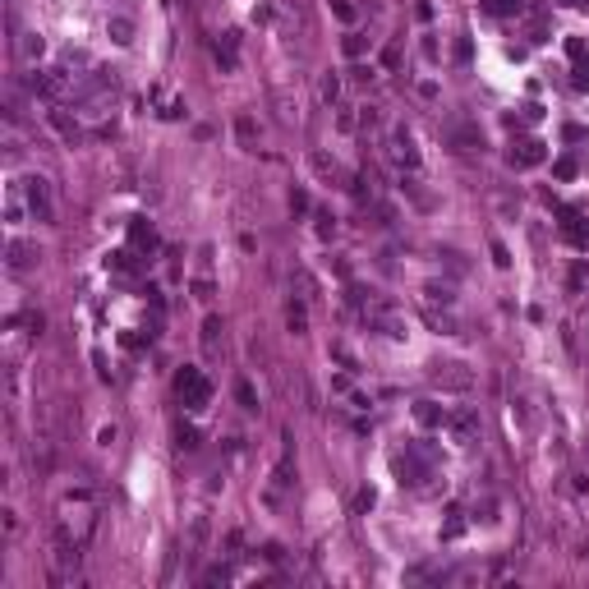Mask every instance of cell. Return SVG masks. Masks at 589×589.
I'll return each instance as SVG.
<instances>
[{
    "instance_id": "d6a6232c",
    "label": "cell",
    "mask_w": 589,
    "mask_h": 589,
    "mask_svg": "<svg viewBox=\"0 0 589 589\" xmlns=\"http://www.w3.org/2000/svg\"><path fill=\"white\" fill-rule=\"evenodd\" d=\"M23 56H42V37H28V42H23Z\"/></svg>"
},
{
    "instance_id": "3957f363",
    "label": "cell",
    "mask_w": 589,
    "mask_h": 589,
    "mask_svg": "<svg viewBox=\"0 0 589 589\" xmlns=\"http://www.w3.org/2000/svg\"><path fill=\"white\" fill-rule=\"evenodd\" d=\"M23 198H28V212L37 217V221H51V217H56V203H51V184L42 180V175H28V180H23Z\"/></svg>"
},
{
    "instance_id": "4dcf8cb0",
    "label": "cell",
    "mask_w": 589,
    "mask_h": 589,
    "mask_svg": "<svg viewBox=\"0 0 589 589\" xmlns=\"http://www.w3.org/2000/svg\"><path fill=\"white\" fill-rule=\"evenodd\" d=\"M571 175H576V162H571V157H561V162H557V180H571Z\"/></svg>"
},
{
    "instance_id": "d4e9b609",
    "label": "cell",
    "mask_w": 589,
    "mask_h": 589,
    "mask_svg": "<svg viewBox=\"0 0 589 589\" xmlns=\"http://www.w3.org/2000/svg\"><path fill=\"white\" fill-rule=\"evenodd\" d=\"M235 134H240V143H253V120L240 116V120H235Z\"/></svg>"
},
{
    "instance_id": "603a6c76",
    "label": "cell",
    "mask_w": 589,
    "mask_h": 589,
    "mask_svg": "<svg viewBox=\"0 0 589 589\" xmlns=\"http://www.w3.org/2000/svg\"><path fill=\"white\" fill-rule=\"evenodd\" d=\"M571 74H576V87H580V92H589V60H585V56L576 60V69H571Z\"/></svg>"
},
{
    "instance_id": "30bf717a",
    "label": "cell",
    "mask_w": 589,
    "mask_h": 589,
    "mask_svg": "<svg viewBox=\"0 0 589 589\" xmlns=\"http://www.w3.org/2000/svg\"><path fill=\"white\" fill-rule=\"evenodd\" d=\"M32 258H37V249H32V244H23V240L5 244V262H10V272H28Z\"/></svg>"
},
{
    "instance_id": "9c48e42d",
    "label": "cell",
    "mask_w": 589,
    "mask_h": 589,
    "mask_svg": "<svg viewBox=\"0 0 589 589\" xmlns=\"http://www.w3.org/2000/svg\"><path fill=\"white\" fill-rule=\"evenodd\" d=\"M207 548V516H193L189 525V543H184V561H198Z\"/></svg>"
},
{
    "instance_id": "f1b7e54d",
    "label": "cell",
    "mask_w": 589,
    "mask_h": 589,
    "mask_svg": "<svg viewBox=\"0 0 589 589\" xmlns=\"http://www.w3.org/2000/svg\"><path fill=\"white\" fill-rule=\"evenodd\" d=\"M332 10H336V19L355 23V5H346V0H332Z\"/></svg>"
},
{
    "instance_id": "4fadbf2b",
    "label": "cell",
    "mask_w": 589,
    "mask_h": 589,
    "mask_svg": "<svg viewBox=\"0 0 589 589\" xmlns=\"http://www.w3.org/2000/svg\"><path fill=\"white\" fill-rule=\"evenodd\" d=\"M396 162L410 166V171H419V152H415V138H410V129H396Z\"/></svg>"
},
{
    "instance_id": "f546056e",
    "label": "cell",
    "mask_w": 589,
    "mask_h": 589,
    "mask_svg": "<svg viewBox=\"0 0 589 589\" xmlns=\"http://www.w3.org/2000/svg\"><path fill=\"white\" fill-rule=\"evenodd\" d=\"M290 207H295V212H309V193L295 189V193H290Z\"/></svg>"
},
{
    "instance_id": "9a60e30c",
    "label": "cell",
    "mask_w": 589,
    "mask_h": 589,
    "mask_svg": "<svg viewBox=\"0 0 589 589\" xmlns=\"http://www.w3.org/2000/svg\"><path fill=\"white\" fill-rule=\"evenodd\" d=\"M415 419H419L424 428H433V424H447V410H437L433 401H419V406H415Z\"/></svg>"
},
{
    "instance_id": "277c9868",
    "label": "cell",
    "mask_w": 589,
    "mask_h": 589,
    "mask_svg": "<svg viewBox=\"0 0 589 589\" xmlns=\"http://www.w3.org/2000/svg\"><path fill=\"white\" fill-rule=\"evenodd\" d=\"M396 470H401V483H424L428 479V465H424V456H419V447H406V451L396 456Z\"/></svg>"
},
{
    "instance_id": "52a82bcc",
    "label": "cell",
    "mask_w": 589,
    "mask_h": 589,
    "mask_svg": "<svg viewBox=\"0 0 589 589\" xmlns=\"http://www.w3.org/2000/svg\"><path fill=\"white\" fill-rule=\"evenodd\" d=\"M447 428L456 433V442H474L479 437V415L474 410H456V415H447Z\"/></svg>"
},
{
    "instance_id": "5b68a950",
    "label": "cell",
    "mask_w": 589,
    "mask_h": 589,
    "mask_svg": "<svg viewBox=\"0 0 589 589\" xmlns=\"http://www.w3.org/2000/svg\"><path fill=\"white\" fill-rule=\"evenodd\" d=\"M447 134H451L456 152H483V129H479V125H470V120H456Z\"/></svg>"
},
{
    "instance_id": "ba28073f",
    "label": "cell",
    "mask_w": 589,
    "mask_h": 589,
    "mask_svg": "<svg viewBox=\"0 0 589 589\" xmlns=\"http://www.w3.org/2000/svg\"><path fill=\"white\" fill-rule=\"evenodd\" d=\"M561 235L576 249H589V221H580V212H571V207H561Z\"/></svg>"
},
{
    "instance_id": "836d02e7",
    "label": "cell",
    "mask_w": 589,
    "mask_h": 589,
    "mask_svg": "<svg viewBox=\"0 0 589 589\" xmlns=\"http://www.w3.org/2000/svg\"><path fill=\"white\" fill-rule=\"evenodd\" d=\"M566 51H571V60H580V56H585V42L571 37V42H566Z\"/></svg>"
},
{
    "instance_id": "7402d4cb",
    "label": "cell",
    "mask_w": 589,
    "mask_h": 589,
    "mask_svg": "<svg viewBox=\"0 0 589 589\" xmlns=\"http://www.w3.org/2000/svg\"><path fill=\"white\" fill-rule=\"evenodd\" d=\"M428 322H433V327H442L447 336H451V332H461V327H456V318H451V313H433V309H428Z\"/></svg>"
},
{
    "instance_id": "ffe728a7",
    "label": "cell",
    "mask_w": 589,
    "mask_h": 589,
    "mask_svg": "<svg viewBox=\"0 0 589 589\" xmlns=\"http://www.w3.org/2000/svg\"><path fill=\"white\" fill-rule=\"evenodd\" d=\"M341 47H346V56L350 60H359L368 51V37H359V32H346V42H341Z\"/></svg>"
},
{
    "instance_id": "7c38bea8",
    "label": "cell",
    "mask_w": 589,
    "mask_h": 589,
    "mask_svg": "<svg viewBox=\"0 0 589 589\" xmlns=\"http://www.w3.org/2000/svg\"><path fill=\"white\" fill-rule=\"evenodd\" d=\"M543 162V143L539 138H525V143L511 147V166H539Z\"/></svg>"
},
{
    "instance_id": "6da1fadb",
    "label": "cell",
    "mask_w": 589,
    "mask_h": 589,
    "mask_svg": "<svg viewBox=\"0 0 589 589\" xmlns=\"http://www.w3.org/2000/svg\"><path fill=\"white\" fill-rule=\"evenodd\" d=\"M175 396L184 401V410H207V401H212V382H207L198 368L184 364L180 373H175Z\"/></svg>"
},
{
    "instance_id": "5bb4252c",
    "label": "cell",
    "mask_w": 589,
    "mask_h": 589,
    "mask_svg": "<svg viewBox=\"0 0 589 589\" xmlns=\"http://www.w3.org/2000/svg\"><path fill=\"white\" fill-rule=\"evenodd\" d=\"M129 240H134L138 249H152V244H157V231L143 221V217H138V221H129Z\"/></svg>"
},
{
    "instance_id": "8992f818",
    "label": "cell",
    "mask_w": 589,
    "mask_h": 589,
    "mask_svg": "<svg viewBox=\"0 0 589 589\" xmlns=\"http://www.w3.org/2000/svg\"><path fill=\"white\" fill-rule=\"evenodd\" d=\"M221 318H217V313H207L203 318V355L207 359H221V350H226V336H221Z\"/></svg>"
},
{
    "instance_id": "2e32d148",
    "label": "cell",
    "mask_w": 589,
    "mask_h": 589,
    "mask_svg": "<svg viewBox=\"0 0 589 589\" xmlns=\"http://www.w3.org/2000/svg\"><path fill=\"white\" fill-rule=\"evenodd\" d=\"M286 322H290V332L300 336V332H309V313H304V304L300 300H290L286 304Z\"/></svg>"
},
{
    "instance_id": "484cf974",
    "label": "cell",
    "mask_w": 589,
    "mask_h": 589,
    "mask_svg": "<svg viewBox=\"0 0 589 589\" xmlns=\"http://www.w3.org/2000/svg\"><path fill=\"white\" fill-rule=\"evenodd\" d=\"M175 437H180V447H184V451H193V447H198V433H193L189 424H180V433H175Z\"/></svg>"
},
{
    "instance_id": "ac0fdd59",
    "label": "cell",
    "mask_w": 589,
    "mask_h": 589,
    "mask_svg": "<svg viewBox=\"0 0 589 589\" xmlns=\"http://www.w3.org/2000/svg\"><path fill=\"white\" fill-rule=\"evenodd\" d=\"M516 10H521V0H483V14H493V19H506Z\"/></svg>"
},
{
    "instance_id": "1f68e13d",
    "label": "cell",
    "mask_w": 589,
    "mask_h": 589,
    "mask_svg": "<svg viewBox=\"0 0 589 589\" xmlns=\"http://www.w3.org/2000/svg\"><path fill=\"white\" fill-rule=\"evenodd\" d=\"M203 580H207V585H217V580H231V571H226V566H212Z\"/></svg>"
},
{
    "instance_id": "4316f807",
    "label": "cell",
    "mask_w": 589,
    "mask_h": 589,
    "mask_svg": "<svg viewBox=\"0 0 589 589\" xmlns=\"http://www.w3.org/2000/svg\"><path fill=\"white\" fill-rule=\"evenodd\" d=\"M488 249H493V262H497V267H506V262H511V253H506V244H502V240H493Z\"/></svg>"
},
{
    "instance_id": "d6986e66",
    "label": "cell",
    "mask_w": 589,
    "mask_h": 589,
    "mask_svg": "<svg viewBox=\"0 0 589 589\" xmlns=\"http://www.w3.org/2000/svg\"><path fill=\"white\" fill-rule=\"evenodd\" d=\"M111 37H116L120 47H125V42H134V23H129V19H120V14H116V19H111Z\"/></svg>"
},
{
    "instance_id": "e0dca14e",
    "label": "cell",
    "mask_w": 589,
    "mask_h": 589,
    "mask_svg": "<svg viewBox=\"0 0 589 589\" xmlns=\"http://www.w3.org/2000/svg\"><path fill=\"white\" fill-rule=\"evenodd\" d=\"M51 125H56L60 134L69 138V143H78V138H83V129H78V125H74V120H69V116H65V111H60V107L51 111Z\"/></svg>"
},
{
    "instance_id": "8fae6325",
    "label": "cell",
    "mask_w": 589,
    "mask_h": 589,
    "mask_svg": "<svg viewBox=\"0 0 589 589\" xmlns=\"http://www.w3.org/2000/svg\"><path fill=\"white\" fill-rule=\"evenodd\" d=\"M217 65H221L226 74L240 65V37H235V32H221V37H217Z\"/></svg>"
},
{
    "instance_id": "44dd1931",
    "label": "cell",
    "mask_w": 589,
    "mask_h": 589,
    "mask_svg": "<svg viewBox=\"0 0 589 589\" xmlns=\"http://www.w3.org/2000/svg\"><path fill=\"white\" fill-rule=\"evenodd\" d=\"M235 401H240L244 410H258V396H253V387L244 382V377H240V382H235Z\"/></svg>"
},
{
    "instance_id": "cb8c5ba5",
    "label": "cell",
    "mask_w": 589,
    "mask_h": 589,
    "mask_svg": "<svg viewBox=\"0 0 589 589\" xmlns=\"http://www.w3.org/2000/svg\"><path fill=\"white\" fill-rule=\"evenodd\" d=\"M336 97H341V78L327 74V78H322V102H336Z\"/></svg>"
},
{
    "instance_id": "7a4b0ae2",
    "label": "cell",
    "mask_w": 589,
    "mask_h": 589,
    "mask_svg": "<svg viewBox=\"0 0 589 589\" xmlns=\"http://www.w3.org/2000/svg\"><path fill=\"white\" fill-rule=\"evenodd\" d=\"M428 377H433V387H442V391H470V387H474V373L465 364H456V359L433 364V368H428Z\"/></svg>"
},
{
    "instance_id": "83f0119b",
    "label": "cell",
    "mask_w": 589,
    "mask_h": 589,
    "mask_svg": "<svg viewBox=\"0 0 589 589\" xmlns=\"http://www.w3.org/2000/svg\"><path fill=\"white\" fill-rule=\"evenodd\" d=\"M318 235H322V240H332V235H336V221H332L327 212H318Z\"/></svg>"
}]
</instances>
